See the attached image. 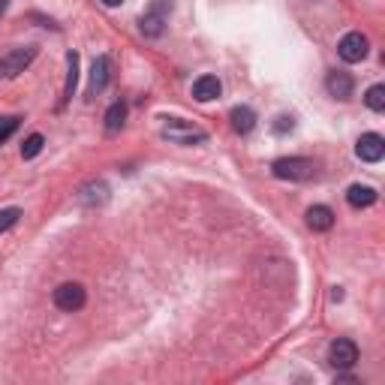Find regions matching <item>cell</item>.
Masks as SVG:
<instances>
[{
  "label": "cell",
  "instance_id": "obj_3",
  "mask_svg": "<svg viewBox=\"0 0 385 385\" xmlns=\"http://www.w3.org/2000/svg\"><path fill=\"white\" fill-rule=\"evenodd\" d=\"M169 13H172V0H151L148 13L142 15V33L148 36V40H157V36H163V31H166V22H169Z\"/></svg>",
  "mask_w": 385,
  "mask_h": 385
},
{
  "label": "cell",
  "instance_id": "obj_13",
  "mask_svg": "<svg viewBox=\"0 0 385 385\" xmlns=\"http://www.w3.org/2000/svg\"><path fill=\"white\" fill-rule=\"evenodd\" d=\"M229 121H232V130L235 133L247 136V133L256 127V112L250 109V105H235V109L229 112Z\"/></svg>",
  "mask_w": 385,
  "mask_h": 385
},
{
  "label": "cell",
  "instance_id": "obj_8",
  "mask_svg": "<svg viewBox=\"0 0 385 385\" xmlns=\"http://www.w3.org/2000/svg\"><path fill=\"white\" fill-rule=\"evenodd\" d=\"M325 88H329V93L334 100H349L352 91H355V82H352L349 73L334 70V73H329V79H325Z\"/></svg>",
  "mask_w": 385,
  "mask_h": 385
},
{
  "label": "cell",
  "instance_id": "obj_21",
  "mask_svg": "<svg viewBox=\"0 0 385 385\" xmlns=\"http://www.w3.org/2000/svg\"><path fill=\"white\" fill-rule=\"evenodd\" d=\"M295 123H292V118H286V114H280V118H277V123H274V133L277 136H283L286 130H292Z\"/></svg>",
  "mask_w": 385,
  "mask_h": 385
},
{
  "label": "cell",
  "instance_id": "obj_11",
  "mask_svg": "<svg viewBox=\"0 0 385 385\" xmlns=\"http://www.w3.org/2000/svg\"><path fill=\"white\" fill-rule=\"evenodd\" d=\"M112 79V57L109 54H100L91 66V93H100L105 91V84Z\"/></svg>",
  "mask_w": 385,
  "mask_h": 385
},
{
  "label": "cell",
  "instance_id": "obj_1",
  "mask_svg": "<svg viewBox=\"0 0 385 385\" xmlns=\"http://www.w3.org/2000/svg\"><path fill=\"white\" fill-rule=\"evenodd\" d=\"M163 139H169L172 144H202L208 139V133L184 118H169L163 123Z\"/></svg>",
  "mask_w": 385,
  "mask_h": 385
},
{
  "label": "cell",
  "instance_id": "obj_23",
  "mask_svg": "<svg viewBox=\"0 0 385 385\" xmlns=\"http://www.w3.org/2000/svg\"><path fill=\"white\" fill-rule=\"evenodd\" d=\"M0 70H3V63H0Z\"/></svg>",
  "mask_w": 385,
  "mask_h": 385
},
{
  "label": "cell",
  "instance_id": "obj_20",
  "mask_svg": "<svg viewBox=\"0 0 385 385\" xmlns=\"http://www.w3.org/2000/svg\"><path fill=\"white\" fill-rule=\"evenodd\" d=\"M15 130H18V118H15V114H6V118H0V144L13 136Z\"/></svg>",
  "mask_w": 385,
  "mask_h": 385
},
{
  "label": "cell",
  "instance_id": "obj_6",
  "mask_svg": "<svg viewBox=\"0 0 385 385\" xmlns=\"http://www.w3.org/2000/svg\"><path fill=\"white\" fill-rule=\"evenodd\" d=\"M368 48H370L368 36L358 33V31H352V33H346L343 40H340V45H337V54H340V61H346V63H361L364 57H368Z\"/></svg>",
  "mask_w": 385,
  "mask_h": 385
},
{
  "label": "cell",
  "instance_id": "obj_14",
  "mask_svg": "<svg viewBox=\"0 0 385 385\" xmlns=\"http://www.w3.org/2000/svg\"><path fill=\"white\" fill-rule=\"evenodd\" d=\"M346 202H349L352 208H370L373 202H377V190L368 184H352L346 190Z\"/></svg>",
  "mask_w": 385,
  "mask_h": 385
},
{
  "label": "cell",
  "instance_id": "obj_2",
  "mask_svg": "<svg viewBox=\"0 0 385 385\" xmlns=\"http://www.w3.org/2000/svg\"><path fill=\"white\" fill-rule=\"evenodd\" d=\"M271 175L280 181H310L316 175V166L307 157H283L271 163Z\"/></svg>",
  "mask_w": 385,
  "mask_h": 385
},
{
  "label": "cell",
  "instance_id": "obj_4",
  "mask_svg": "<svg viewBox=\"0 0 385 385\" xmlns=\"http://www.w3.org/2000/svg\"><path fill=\"white\" fill-rule=\"evenodd\" d=\"M52 301H54V307H61L63 313H75L84 307V301H88V292H84L82 283H61L54 289Z\"/></svg>",
  "mask_w": 385,
  "mask_h": 385
},
{
  "label": "cell",
  "instance_id": "obj_16",
  "mask_svg": "<svg viewBox=\"0 0 385 385\" xmlns=\"http://www.w3.org/2000/svg\"><path fill=\"white\" fill-rule=\"evenodd\" d=\"M66 66H70V73H66V88H63V103L73 100L75 93V84H79V54L70 52L66 54Z\"/></svg>",
  "mask_w": 385,
  "mask_h": 385
},
{
  "label": "cell",
  "instance_id": "obj_19",
  "mask_svg": "<svg viewBox=\"0 0 385 385\" xmlns=\"http://www.w3.org/2000/svg\"><path fill=\"white\" fill-rule=\"evenodd\" d=\"M18 220H22V208H3V211H0V235L9 232Z\"/></svg>",
  "mask_w": 385,
  "mask_h": 385
},
{
  "label": "cell",
  "instance_id": "obj_5",
  "mask_svg": "<svg viewBox=\"0 0 385 385\" xmlns=\"http://www.w3.org/2000/svg\"><path fill=\"white\" fill-rule=\"evenodd\" d=\"M355 361H358V346L352 340L337 337V340L329 346V364L334 370H349V368H355Z\"/></svg>",
  "mask_w": 385,
  "mask_h": 385
},
{
  "label": "cell",
  "instance_id": "obj_10",
  "mask_svg": "<svg viewBox=\"0 0 385 385\" xmlns=\"http://www.w3.org/2000/svg\"><path fill=\"white\" fill-rule=\"evenodd\" d=\"M36 57V45H24V48H15L13 54L3 61V73L13 79V75H18V73H24V66L31 63Z\"/></svg>",
  "mask_w": 385,
  "mask_h": 385
},
{
  "label": "cell",
  "instance_id": "obj_9",
  "mask_svg": "<svg viewBox=\"0 0 385 385\" xmlns=\"http://www.w3.org/2000/svg\"><path fill=\"white\" fill-rule=\"evenodd\" d=\"M220 93H223V84H220L217 75H199V79L192 82V96H196L199 103H211V100H217Z\"/></svg>",
  "mask_w": 385,
  "mask_h": 385
},
{
  "label": "cell",
  "instance_id": "obj_15",
  "mask_svg": "<svg viewBox=\"0 0 385 385\" xmlns=\"http://www.w3.org/2000/svg\"><path fill=\"white\" fill-rule=\"evenodd\" d=\"M123 121H127V105L121 100L109 105V112H105V133H121Z\"/></svg>",
  "mask_w": 385,
  "mask_h": 385
},
{
  "label": "cell",
  "instance_id": "obj_12",
  "mask_svg": "<svg viewBox=\"0 0 385 385\" xmlns=\"http://www.w3.org/2000/svg\"><path fill=\"white\" fill-rule=\"evenodd\" d=\"M307 226H310L313 232H329L334 226V211L329 205H313L307 211Z\"/></svg>",
  "mask_w": 385,
  "mask_h": 385
},
{
  "label": "cell",
  "instance_id": "obj_18",
  "mask_svg": "<svg viewBox=\"0 0 385 385\" xmlns=\"http://www.w3.org/2000/svg\"><path fill=\"white\" fill-rule=\"evenodd\" d=\"M43 144H45V139L40 136V133H33V136H27V139H24V144H22V157H24V160H33L36 153L43 151Z\"/></svg>",
  "mask_w": 385,
  "mask_h": 385
},
{
  "label": "cell",
  "instance_id": "obj_7",
  "mask_svg": "<svg viewBox=\"0 0 385 385\" xmlns=\"http://www.w3.org/2000/svg\"><path fill=\"white\" fill-rule=\"evenodd\" d=\"M355 153H358V160H364V163H379L385 157V139L379 133H364L358 144H355Z\"/></svg>",
  "mask_w": 385,
  "mask_h": 385
},
{
  "label": "cell",
  "instance_id": "obj_17",
  "mask_svg": "<svg viewBox=\"0 0 385 385\" xmlns=\"http://www.w3.org/2000/svg\"><path fill=\"white\" fill-rule=\"evenodd\" d=\"M364 103H368L370 112H385V84H373V88L364 93Z\"/></svg>",
  "mask_w": 385,
  "mask_h": 385
},
{
  "label": "cell",
  "instance_id": "obj_22",
  "mask_svg": "<svg viewBox=\"0 0 385 385\" xmlns=\"http://www.w3.org/2000/svg\"><path fill=\"white\" fill-rule=\"evenodd\" d=\"M103 3H105V6H121L123 0H103Z\"/></svg>",
  "mask_w": 385,
  "mask_h": 385
}]
</instances>
